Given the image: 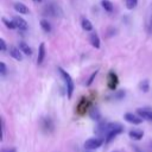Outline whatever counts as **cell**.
Listing matches in <instances>:
<instances>
[{
  "instance_id": "obj_1",
  "label": "cell",
  "mask_w": 152,
  "mask_h": 152,
  "mask_svg": "<svg viewBox=\"0 0 152 152\" xmlns=\"http://www.w3.org/2000/svg\"><path fill=\"white\" fill-rule=\"evenodd\" d=\"M124 127L120 124L117 123H110V124H106L105 125V143L108 144L110 143L118 134L123 133Z\"/></svg>"
},
{
  "instance_id": "obj_2",
  "label": "cell",
  "mask_w": 152,
  "mask_h": 152,
  "mask_svg": "<svg viewBox=\"0 0 152 152\" xmlns=\"http://www.w3.org/2000/svg\"><path fill=\"white\" fill-rule=\"evenodd\" d=\"M57 69H58V72H59V74H61V76L63 77L64 82H65V85H67V95H68V99H72L73 93H74V87H75V86H74V81H73L72 76H70L64 69H62L61 67H58Z\"/></svg>"
},
{
  "instance_id": "obj_3",
  "label": "cell",
  "mask_w": 152,
  "mask_h": 152,
  "mask_svg": "<svg viewBox=\"0 0 152 152\" xmlns=\"http://www.w3.org/2000/svg\"><path fill=\"white\" fill-rule=\"evenodd\" d=\"M105 143V139L102 138H89L85 141V149L86 150H96L102 146Z\"/></svg>"
},
{
  "instance_id": "obj_4",
  "label": "cell",
  "mask_w": 152,
  "mask_h": 152,
  "mask_svg": "<svg viewBox=\"0 0 152 152\" xmlns=\"http://www.w3.org/2000/svg\"><path fill=\"white\" fill-rule=\"evenodd\" d=\"M107 80H108V82H107L108 88H109L110 90H115L117 87H118V85H119L118 75H117L114 72H109V73H108V77H107Z\"/></svg>"
},
{
  "instance_id": "obj_5",
  "label": "cell",
  "mask_w": 152,
  "mask_h": 152,
  "mask_svg": "<svg viewBox=\"0 0 152 152\" xmlns=\"http://www.w3.org/2000/svg\"><path fill=\"white\" fill-rule=\"evenodd\" d=\"M124 119L127 121V123L133 124V125H139V124L143 123V120H144L141 117H139L137 114H133V113H126L124 115Z\"/></svg>"
},
{
  "instance_id": "obj_6",
  "label": "cell",
  "mask_w": 152,
  "mask_h": 152,
  "mask_svg": "<svg viewBox=\"0 0 152 152\" xmlns=\"http://www.w3.org/2000/svg\"><path fill=\"white\" fill-rule=\"evenodd\" d=\"M89 108V102H88V100L82 97L80 100V102L77 104L76 106V112L80 114V115H83L86 112H87V109Z\"/></svg>"
},
{
  "instance_id": "obj_7",
  "label": "cell",
  "mask_w": 152,
  "mask_h": 152,
  "mask_svg": "<svg viewBox=\"0 0 152 152\" xmlns=\"http://www.w3.org/2000/svg\"><path fill=\"white\" fill-rule=\"evenodd\" d=\"M13 22H14V24H16L17 29L23 30V31L27 30V23H26V20H25V19H23L22 17H19V16L14 17V18H13Z\"/></svg>"
},
{
  "instance_id": "obj_8",
  "label": "cell",
  "mask_w": 152,
  "mask_h": 152,
  "mask_svg": "<svg viewBox=\"0 0 152 152\" xmlns=\"http://www.w3.org/2000/svg\"><path fill=\"white\" fill-rule=\"evenodd\" d=\"M10 55H11L17 61H23L22 50L18 49V48H16V46H11V48H10Z\"/></svg>"
},
{
  "instance_id": "obj_9",
  "label": "cell",
  "mask_w": 152,
  "mask_h": 152,
  "mask_svg": "<svg viewBox=\"0 0 152 152\" xmlns=\"http://www.w3.org/2000/svg\"><path fill=\"white\" fill-rule=\"evenodd\" d=\"M45 58V44L44 43H40L39 48H38V57H37V63L38 64H42L43 61Z\"/></svg>"
},
{
  "instance_id": "obj_10",
  "label": "cell",
  "mask_w": 152,
  "mask_h": 152,
  "mask_svg": "<svg viewBox=\"0 0 152 152\" xmlns=\"http://www.w3.org/2000/svg\"><path fill=\"white\" fill-rule=\"evenodd\" d=\"M137 114H138L139 117H141L143 119H146V120L152 121V112H151V110L139 108V109H137Z\"/></svg>"
},
{
  "instance_id": "obj_11",
  "label": "cell",
  "mask_w": 152,
  "mask_h": 152,
  "mask_svg": "<svg viewBox=\"0 0 152 152\" xmlns=\"http://www.w3.org/2000/svg\"><path fill=\"white\" fill-rule=\"evenodd\" d=\"M128 136H130L131 139H133V140H140L144 137V132L143 131H140V130H132V131H130Z\"/></svg>"
},
{
  "instance_id": "obj_12",
  "label": "cell",
  "mask_w": 152,
  "mask_h": 152,
  "mask_svg": "<svg viewBox=\"0 0 152 152\" xmlns=\"http://www.w3.org/2000/svg\"><path fill=\"white\" fill-rule=\"evenodd\" d=\"M101 6H102V8L105 10L106 12H108V13H112L113 10H114L113 3L109 1V0H102V1H101Z\"/></svg>"
},
{
  "instance_id": "obj_13",
  "label": "cell",
  "mask_w": 152,
  "mask_h": 152,
  "mask_svg": "<svg viewBox=\"0 0 152 152\" xmlns=\"http://www.w3.org/2000/svg\"><path fill=\"white\" fill-rule=\"evenodd\" d=\"M89 42H90V44H92L95 49H99L100 48V38H99V36L95 32L90 33V36H89Z\"/></svg>"
},
{
  "instance_id": "obj_14",
  "label": "cell",
  "mask_w": 152,
  "mask_h": 152,
  "mask_svg": "<svg viewBox=\"0 0 152 152\" xmlns=\"http://www.w3.org/2000/svg\"><path fill=\"white\" fill-rule=\"evenodd\" d=\"M14 10L19 14H27L29 13V8L26 7V5H24L22 3H17L14 5Z\"/></svg>"
},
{
  "instance_id": "obj_15",
  "label": "cell",
  "mask_w": 152,
  "mask_h": 152,
  "mask_svg": "<svg viewBox=\"0 0 152 152\" xmlns=\"http://www.w3.org/2000/svg\"><path fill=\"white\" fill-rule=\"evenodd\" d=\"M19 49L22 50V52L27 55V56H31L32 55V49L30 48L25 42H19Z\"/></svg>"
},
{
  "instance_id": "obj_16",
  "label": "cell",
  "mask_w": 152,
  "mask_h": 152,
  "mask_svg": "<svg viewBox=\"0 0 152 152\" xmlns=\"http://www.w3.org/2000/svg\"><path fill=\"white\" fill-rule=\"evenodd\" d=\"M89 117L92 118L93 120H96V121H99V120L101 119V114H100V112H99V109L95 108V107H92V108H90V110H89Z\"/></svg>"
},
{
  "instance_id": "obj_17",
  "label": "cell",
  "mask_w": 152,
  "mask_h": 152,
  "mask_svg": "<svg viewBox=\"0 0 152 152\" xmlns=\"http://www.w3.org/2000/svg\"><path fill=\"white\" fill-rule=\"evenodd\" d=\"M42 123H43V128L45 130V131H52V128H54V125H52V121L51 120H50L49 118H45V119H43V121H42Z\"/></svg>"
},
{
  "instance_id": "obj_18",
  "label": "cell",
  "mask_w": 152,
  "mask_h": 152,
  "mask_svg": "<svg viewBox=\"0 0 152 152\" xmlns=\"http://www.w3.org/2000/svg\"><path fill=\"white\" fill-rule=\"evenodd\" d=\"M40 27H42L43 31L46 32V33H49L50 31H51V25H50V23L48 22V20H45V19L40 20Z\"/></svg>"
},
{
  "instance_id": "obj_19",
  "label": "cell",
  "mask_w": 152,
  "mask_h": 152,
  "mask_svg": "<svg viewBox=\"0 0 152 152\" xmlns=\"http://www.w3.org/2000/svg\"><path fill=\"white\" fill-rule=\"evenodd\" d=\"M82 29L85 30V31H92V30H93V24L90 23V20L83 19L82 20Z\"/></svg>"
},
{
  "instance_id": "obj_20",
  "label": "cell",
  "mask_w": 152,
  "mask_h": 152,
  "mask_svg": "<svg viewBox=\"0 0 152 152\" xmlns=\"http://www.w3.org/2000/svg\"><path fill=\"white\" fill-rule=\"evenodd\" d=\"M1 20H3V23L5 24V26H6L7 29H10V30L17 29V26H16V24H14V22H13V20H7L6 18H3Z\"/></svg>"
},
{
  "instance_id": "obj_21",
  "label": "cell",
  "mask_w": 152,
  "mask_h": 152,
  "mask_svg": "<svg viewBox=\"0 0 152 152\" xmlns=\"http://www.w3.org/2000/svg\"><path fill=\"white\" fill-rule=\"evenodd\" d=\"M125 4L128 10H133L138 5V0H125Z\"/></svg>"
},
{
  "instance_id": "obj_22",
  "label": "cell",
  "mask_w": 152,
  "mask_h": 152,
  "mask_svg": "<svg viewBox=\"0 0 152 152\" xmlns=\"http://www.w3.org/2000/svg\"><path fill=\"white\" fill-rule=\"evenodd\" d=\"M139 87H140V89L143 90V92H145V93H146V92H149V81H147V80H144L143 82L140 83V86H139Z\"/></svg>"
},
{
  "instance_id": "obj_23",
  "label": "cell",
  "mask_w": 152,
  "mask_h": 152,
  "mask_svg": "<svg viewBox=\"0 0 152 152\" xmlns=\"http://www.w3.org/2000/svg\"><path fill=\"white\" fill-rule=\"evenodd\" d=\"M97 73H99V72H97V70H95V72H94V73L92 74V76H90V77H89V80H88V82L86 83V86H87V87H89L90 85H92V83H93V81H94V78H95V76L97 75Z\"/></svg>"
},
{
  "instance_id": "obj_24",
  "label": "cell",
  "mask_w": 152,
  "mask_h": 152,
  "mask_svg": "<svg viewBox=\"0 0 152 152\" xmlns=\"http://www.w3.org/2000/svg\"><path fill=\"white\" fill-rule=\"evenodd\" d=\"M0 73H1V75H6V73H7V69H6V65L4 62H0Z\"/></svg>"
},
{
  "instance_id": "obj_25",
  "label": "cell",
  "mask_w": 152,
  "mask_h": 152,
  "mask_svg": "<svg viewBox=\"0 0 152 152\" xmlns=\"http://www.w3.org/2000/svg\"><path fill=\"white\" fill-rule=\"evenodd\" d=\"M0 49H1V51H6V42H5V40L1 38V39H0Z\"/></svg>"
},
{
  "instance_id": "obj_26",
  "label": "cell",
  "mask_w": 152,
  "mask_h": 152,
  "mask_svg": "<svg viewBox=\"0 0 152 152\" xmlns=\"http://www.w3.org/2000/svg\"><path fill=\"white\" fill-rule=\"evenodd\" d=\"M1 152H17L16 147H4L1 149Z\"/></svg>"
},
{
  "instance_id": "obj_27",
  "label": "cell",
  "mask_w": 152,
  "mask_h": 152,
  "mask_svg": "<svg viewBox=\"0 0 152 152\" xmlns=\"http://www.w3.org/2000/svg\"><path fill=\"white\" fill-rule=\"evenodd\" d=\"M124 96H125V92H124V90H119V92L117 93V95H115L117 99H123Z\"/></svg>"
},
{
  "instance_id": "obj_28",
  "label": "cell",
  "mask_w": 152,
  "mask_h": 152,
  "mask_svg": "<svg viewBox=\"0 0 152 152\" xmlns=\"http://www.w3.org/2000/svg\"><path fill=\"white\" fill-rule=\"evenodd\" d=\"M35 3H42V0H33Z\"/></svg>"
},
{
  "instance_id": "obj_29",
  "label": "cell",
  "mask_w": 152,
  "mask_h": 152,
  "mask_svg": "<svg viewBox=\"0 0 152 152\" xmlns=\"http://www.w3.org/2000/svg\"><path fill=\"white\" fill-rule=\"evenodd\" d=\"M114 152H119V151H114Z\"/></svg>"
}]
</instances>
